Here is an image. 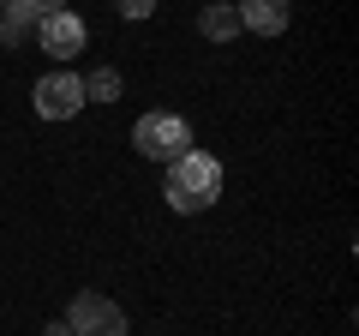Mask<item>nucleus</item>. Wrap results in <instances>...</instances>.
<instances>
[{"label":"nucleus","mask_w":359,"mask_h":336,"mask_svg":"<svg viewBox=\"0 0 359 336\" xmlns=\"http://www.w3.org/2000/svg\"><path fill=\"white\" fill-rule=\"evenodd\" d=\"M42 336H72V330H66V318H54V324H48V330H42Z\"/></svg>","instance_id":"obj_12"},{"label":"nucleus","mask_w":359,"mask_h":336,"mask_svg":"<svg viewBox=\"0 0 359 336\" xmlns=\"http://www.w3.org/2000/svg\"><path fill=\"white\" fill-rule=\"evenodd\" d=\"M126 96V78L114 72V66H96V72L84 78V103H120Z\"/></svg>","instance_id":"obj_9"},{"label":"nucleus","mask_w":359,"mask_h":336,"mask_svg":"<svg viewBox=\"0 0 359 336\" xmlns=\"http://www.w3.org/2000/svg\"><path fill=\"white\" fill-rule=\"evenodd\" d=\"M30 6H36V18L42 13H66V0H30Z\"/></svg>","instance_id":"obj_11"},{"label":"nucleus","mask_w":359,"mask_h":336,"mask_svg":"<svg viewBox=\"0 0 359 336\" xmlns=\"http://www.w3.org/2000/svg\"><path fill=\"white\" fill-rule=\"evenodd\" d=\"M36 37V6L30 0H0V49H25Z\"/></svg>","instance_id":"obj_7"},{"label":"nucleus","mask_w":359,"mask_h":336,"mask_svg":"<svg viewBox=\"0 0 359 336\" xmlns=\"http://www.w3.org/2000/svg\"><path fill=\"white\" fill-rule=\"evenodd\" d=\"M120 6V18H150L156 13V0H114Z\"/></svg>","instance_id":"obj_10"},{"label":"nucleus","mask_w":359,"mask_h":336,"mask_svg":"<svg viewBox=\"0 0 359 336\" xmlns=\"http://www.w3.org/2000/svg\"><path fill=\"white\" fill-rule=\"evenodd\" d=\"M138 150L150 156V162H174V156L192 150V127L180 115H168V108H156V115L138 120Z\"/></svg>","instance_id":"obj_3"},{"label":"nucleus","mask_w":359,"mask_h":336,"mask_svg":"<svg viewBox=\"0 0 359 336\" xmlns=\"http://www.w3.org/2000/svg\"><path fill=\"white\" fill-rule=\"evenodd\" d=\"M78 108H84V78H78V72L36 78V115L42 120H72Z\"/></svg>","instance_id":"obj_5"},{"label":"nucleus","mask_w":359,"mask_h":336,"mask_svg":"<svg viewBox=\"0 0 359 336\" xmlns=\"http://www.w3.org/2000/svg\"><path fill=\"white\" fill-rule=\"evenodd\" d=\"M66 330L72 336H126V306L108 295H96V288H84V295H72V306H66Z\"/></svg>","instance_id":"obj_2"},{"label":"nucleus","mask_w":359,"mask_h":336,"mask_svg":"<svg viewBox=\"0 0 359 336\" xmlns=\"http://www.w3.org/2000/svg\"><path fill=\"white\" fill-rule=\"evenodd\" d=\"M162 198L180 210V217H198L222 198V162L210 150H186L168 162V181H162Z\"/></svg>","instance_id":"obj_1"},{"label":"nucleus","mask_w":359,"mask_h":336,"mask_svg":"<svg viewBox=\"0 0 359 336\" xmlns=\"http://www.w3.org/2000/svg\"><path fill=\"white\" fill-rule=\"evenodd\" d=\"M233 13H240V30H252V37H282L287 30V0H240Z\"/></svg>","instance_id":"obj_6"},{"label":"nucleus","mask_w":359,"mask_h":336,"mask_svg":"<svg viewBox=\"0 0 359 336\" xmlns=\"http://www.w3.org/2000/svg\"><path fill=\"white\" fill-rule=\"evenodd\" d=\"M36 42H42V54H54V60H72V54H84L90 30H84V18L66 6V13H42L36 18Z\"/></svg>","instance_id":"obj_4"},{"label":"nucleus","mask_w":359,"mask_h":336,"mask_svg":"<svg viewBox=\"0 0 359 336\" xmlns=\"http://www.w3.org/2000/svg\"><path fill=\"white\" fill-rule=\"evenodd\" d=\"M198 30H204L210 42H233L240 37V13H233L228 0H210L204 13H198Z\"/></svg>","instance_id":"obj_8"}]
</instances>
